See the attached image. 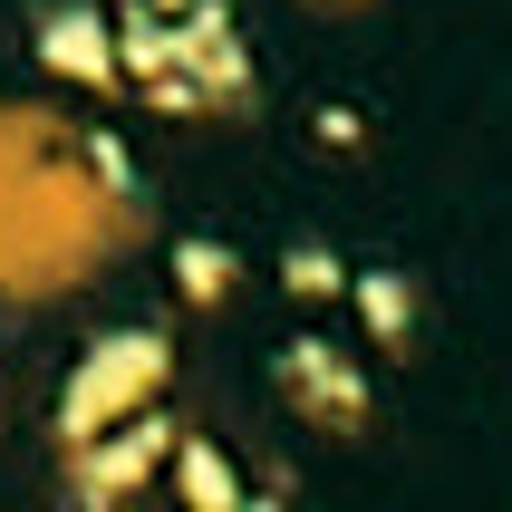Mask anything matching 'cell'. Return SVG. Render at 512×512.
I'll return each mask as SVG.
<instances>
[{"instance_id": "9c48e42d", "label": "cell", "mask_w": 512, "mask_h": 512, "mask_svg": "<svg viewBox=\"0 0 512 512\" xmlns=\"http://www.w3.org/2000/svg\"><path fill=\"white\" fill-rule=\"evenodd\" d=\"M281 281L300 290V300H348V261L319 252V242H290V252H281Z\"/></svg>"}, {"instance_id": "6da1fadb", "label": "cell", "mask_w": 512, "mask_h": 512, "mask_svg": "<svg viewBox=\"0 0 512 512\" xmlns=\"http://www.w3.org/2000/svg\"><path fill=\"white\" fill-rule=\"evenodd\" d=\"M116 87L155 116H252L261 68L232 0H116Z\"/></svg>"}, {"instance_id": "3957f363", "label": "cell", "mask_w": 512, "mask_h": 512, "mask_svg": "<svg viewBox=\"0 0 512 512\" xmlns=\"http://www.w3.org/2000/svg\"><path fill=\"white\" fill-rule=\"evenodd\" d=\"M271 377H281V406L300 426H319V435H368L377 426V377L358 368L339 339H319V329H300V339L271 358Z\"/></svg>"}, {"instance_id": "8992f818", "label": "cell", "mask_w": 512, "mask_h": 512, "mask_svg": "<svg viewBox=\"0 0 512 512\" xmlns=\"http://www.w3.org/2000/svg\"><path fill=\"white\" fill-rule=\"evenodd\" d=\"M165 271H174V290H184V310H223L232 290H242V252L213 242V232H184L165 252Z\"/></svg>"}, {"instance_id": "7a4b0ae2", "label": "cell", "mask_w": 512, "mask_h": 512, "mask_svg": "<svg viewBox=\"0 0 512 512\" xmlns=\"http://www.w3.org/2000/svg\"><path fill=\"white\" fill-rule=\"evenodd\" d=\"M174 387V329H155V319H136V329H107V339H87V358L68 368V387H58V455H78V445H97V435L136 426V416H155Z\"/></svg>"}, {"instance_id": "ba28073f", "label": "cell", "mask_w": 512, "mask_h": 512, "mask_svg": "<svg viewBox=\"0 0 512 512\" xmlns=\"http://www.w3.org/2000/svg\"><path fill=\"white\" fill-rule=\"evenodd\" d=\"M174 493H184V512H242V464L223 455V445H203V435H184L174 445Z\"/></svg>"}, {"instance_id": "5b68a950", "label": "cell", "mask_w": 512, "mask_h": 512, "mask_svg": "<svg viewBox=\"0 0 512 512\" xmlns=\"http://www.w3.org/2000/svg\"><path fill=\"white\" fill-rule=\"evenodd\" d=\"M29 49H39L49 78L87 87V97H116V20L97 0H49V10L29 20Z\"/></svg>"}, {"instance_id": "52a82bcc", "label": "cell", "mask_w": 512, "mask_h": 512, "mask_svg": "<svg viewBox=\"0 0 512 512\" xmlns=\"http://www.w3.org/2000/svg\"><path fill=\"white\" fill-rule=\"evenodd\" d=\"M348 310H358V329H368L377 348H406L416 339V281L406 271H348Z\"/></svg>"}, {"instance_id": "30bf717a", "label": "cell", "mask_w": 512, "mask_h": 512, "mask_svg": "<svg viewBox=\"0 0 512 512\" xmlns=\"http://www.w3.org/2000/svg\"><path fill=\"white\" fill-rule=\"evenodd\" d=\"M0 435H10V387H0Z\"/></svg>"}, {"instance_id": "277c9868", "label": "cell", "mask_w": 512, "mask_h": 512, "mask_svg": "<svg viewBox=\"0 0 512 512\" xmlns=\"http://www.w3.org/2000/svg\"><path fill=\"white\" fill-rule=\"evenodd\" d=\"M174 445H184V426L155 406V416H136V426H116V435H97V445H78V455H58V493H68L78 512H126L174 464Z\"/></svg>"}]
</instances>
